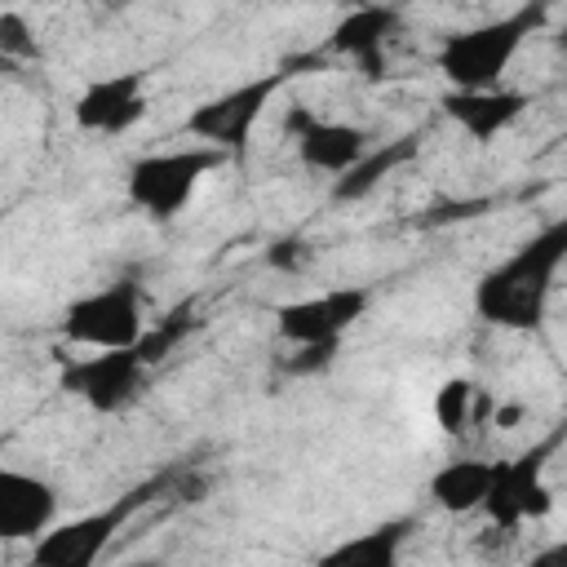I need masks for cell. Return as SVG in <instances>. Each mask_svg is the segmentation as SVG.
I'll list each match as a JSON object with an SVG mask.
<instances>
[{
    "mask_svg": "<svg viewBox=\"0 0 567 567\" xmlns=\"http://www.w3.org/2000/svg\"><path fill=\"white\" fill-rule=\"evenodd\" d=\"M567 266V213L536 226L474 284V315L505 332H536Z\"/></svg>",
    "mask_w": 567,
    "mask_h": 567,
    "instance_id": "6da1fadb",
    "label": "cell"
},
{
    "mask_svg": "<svg viewBox=\"0 0 567 567\" xmlns=\"http://www.w3.org/2000/svg\"><path fill=\"white\" fill-rule=\"evenodd\" d=\"M545 18H549L545 4H523V9H509L478 27L452 31L439 40L434 66L447 80V89H496V84H505V71L514 66L523 40L532 31H540Z\"/></svg>",
    "mask_w": 567,
    "mask_h": 567,
    "instance_id": "7a4b0ae2",
    "label": "cell"
},
{
    "mask_svg": "<svg viewBox=\"0 0 567 567\" xmlns=\"http://www.w3.org/2000/svg\"><path fill=\"white\" fill-rule=\"evenodd\" d=\"M173 332H177V315L164 323V328H151L133 350H93V354H62V377L58 385L66 394H75L89 412H124L142 385H146V372L164 359V350L173 346Z\"/></svg>",
    "mask_w": 567,
    "mask_h": 567,
    "instance_id": "3957f363",
    "label": "cell"
},
{
    "mask_svg": "<svg viewBox=\"0 0 567 567\" xmlns=\"http://www.w3.org/2000/svg\"><path fill=\"white\" fill-rule=\"evenodd\" d=\"M151 332L146 323V292L137 279H111L80 297H71L58 315V337L80 350H133Z\"/></svg>",
    "mask_w": 567,
    "mask_h": 567,
    "instance_id": "277c9868",
    "label": "cell"
},
{
    "mask_svg": "<svg viewBox=\"0 0 567 567\" xmlns=\"http://www.w3.org/2000/svg\"><path fill=\"white\" fill-rule=\"evenodd\" d=\"M372 306V292L363 284H341V288H323V292H306V297H292L284 306H275V332L301 350L306 359L288 363L292 372H306V368H319L328 363L346 332L368 315Z\"/></svg>",
    "mask_w": 567,
    "mask_h": 567,
    "instance_id": "5b68a950",
    "label": "cell"
},
{
    "mask_svg": "<svg viewBox=\"0 0 567 567\" xmlns=\"http://www.w3.org/2000/svg\"><path fill=\"white\" fill-rule=\"evenodd\" d=\"M226 164L221 151L213 146H195V142H182V146H159V151H146L128 164L124 173V195L128 204L151 217V221H173L177 213H186V204L195 199L199 182L208 173H217Z\"/></svg>",
    "mask_w": 567,
    "mask_h": 567,
    "instance_id": "8992f818",
    "label": "cell"
},
{
    "mask_svg": "<svg viewBox=\"0 0 567 567\" xmlns=\"http://www.w3.org/2000/svg\"><path fill=\"white\" fill-rule=\"evenodd\" d=\"M284 80H288V71L279 66V71H270V75L244 80V84H235V89H226V93H213V97L195 102V106L186 111V120H182V137L195 142V146H213V151H221L226 159H239V155L248 151V137H252V128L261 124L270 97L284 89Z\"/></svg>",
    "mask_w": 567,
    "mask_h": 567,
    "instance_id": "52a82bcc",
    "label": "cell"
},
{
    "mask_svg": "<svg viewBox=\"0 0 567 567\" xmlns=\"http://www.w3.org/2000/svg\"><path fill=\"white\" fill-rule=\"evenodd\" d=\"M151 487H137L120 501H111L106 509H89L75 518L53 523L35 545H31V567H97V558L106 554V545L115 540V532L128 523V514L146 501Z\"/></svg>",
    "mask_w": 567,
    "mask_h": 567,
    "instance_id": "ba28073f",
    "label": "cell"
},
{
    "mask_svg": "<svg viewBox=\"0 0 567 567\" xmlns=\"http://www.w3.org/2000/svg\"><path fill=\"white\" fill-rule=\"evenodd\" d=\"M545 456H549V443H540L532 452H518L509 461H496V478H492L483 514L501 532H518L523 523H540L554 509V487L545 478Z\"/></svg>",
    "mask_w": 567,
    "mask_h": 567,
    "instance_id": "9c48e42d",
    "label": "cell"
},
{
    "mask_svg": "<svg viewBox=\"0 0 567 567\" xmlns=\"http://www.w3.org/2000/svg\"><path fill=\"white\" fill-rule=\"evenodd\" d=\"M151 111V93H146V71H111L89 80L75 102H71V124L80 133L93 137H120L128 128H137Z\"/></svg>",
    "mask_w": 567,
    "mask_h": 567,
    "instance_id": "30bf717a",
    "label": "cell"
},
{
    "mask_svg": "<svg viewBox=\"0 0 567 567\" xmlns=\"http://www.w3.org/2000/svg\"><path fill=\"white\" fill-rule=\"evenodd\" d=\"M284 124L297 142V159L310 173H328L332 182L346 177L350 168H359L363 155L372 151L368 133L359 124H346V120H319L315 111H292Z\"/></svg>",
    "mask_w": 567,
    "mask_h": 567,
    "instance_id": "8fae6325",
    "label": "cell"
},
{
    "mask_svg": "<svg viewBox=\"0 0 567 567\" xmlns=\"http://www.w3.org/2000/svg\"><path fill=\"white\" fill-rule=\"evenodd\" d=\"M439 106L470 142L487 146V142H496L501 133H509L527 115L532 97L523 89H509V84H496V89H443Z\"/></svg>",
    "mask_w": 567,
    "mask_h": 567,
    "instance_id": "7c38bea8",
    "label": "cell"
},
{
    "mask_svg": "<svg viewBox=\"0 0 567 567\" xmlns=\"http://www.w3.org/2000/svg\"><path fill=\"white\" fill-rule=\"evenodd\" d=\"M58 518V487L31 470L4 465L0 470V536L35 545Z\"/></svg>",
    "mask_w": 567,
    "mask_h": 567,
    "instance_id": "4fadbf2b",
    "label": "cell"
},
{
    "mask_svg": "<svg viewBox=\"0 0 567 567\" xmlns=\"http://www.w3.org/2000/svg\"><path fill=\"white\" fill-rule=\"evenodd\" d=\"M412 518H385L368 532H350L315 554V567H403V549L412 536Z\"/></svg>",
    "mask_w": 567,
    "mask_h": 567,
    "instance_id": "5bb4252c",
    "label": "cell"
},
{
    "mask_svg": "<svg viewBox=\"0 0 567 567\" xmlns=\"http://www.w3.org/2000/svg\"><path fill=\"white\" fill-rule=\"evenodd\" d=\"M394 27H399V9L363 4V9L346 13V18L332 27L328 49L341 53V58H350L363 75H381V66H385V40H390Z\"/></svg>",
    "mask_w": 567,
    "mask_h": 567,
    "instance_id": "9a60e30c",
    "label": "cell"
},
{
    "mask_svg": "<svg viewBox=\"0 0 567 567\" xmlns=\"http://www.w3.org/2000/svg\"><path fill=\"white\" fill-rule=\"evenodd\" d=\"M492 478H496V461H483V456H452L443 461L434 474H430V501L452 514V518H465V514H483L487 505V492H492Z\"/></svg>",
    "mask_w": 567,
    "mask_h": 567,
    "instance_id": "2e32d148",
    "label": "cell"
},
{
    "mask_svg": "<svg viewBox=\"0 0 567 567\" xmlns=\"http://www.w3.org/2000/svg\"><path fill=\"white\" fill-rule=\"evenodd\" d=\"M416 137H421V133H408V137H399V142H390V146L368 151L359 168H350L346 177L332 182V195H337V199H363L390 168H399V164H408V159L416 155Z\"/></svg>",
    "mask_w": 567,
    "mask_h": 567,
    "instance_id": "e0dca14e",
    "label": "cell"
},
{
    "mask_svg": "<svg viewBox=\"0 0 567 567\" xmlns=\"http://www.w3.org/2000/svg\"><path fill=\"white\" fill-rule=\"evenodd\" d=\"M474 381L470 377H447L434 394H430V416H434V425H439V434H447V439H461L465 430H470V421H474Z\"/></svg>",
    "mask_w": 567,
    "mask_h": 567,
    "instance_id": "ac0fdd59",
    "label": "cell"
},
{
    "mask_svg": "<svg viewBox=\"0 0 567 567\" xmlns=\"http://www.w3.org/2000/svg\"><path fill=\"white\" fill-rule=\"evenodd\" d=\"M0 58H35L31 27L18 9H0Z\"/></svg>",
    "mask_w": 567,
    "mask_h": 567,
    "instance_id": "d6986e66",
    "label": "cell"
},
{
    "mask_svg": "<svg viewBox=\"0 0 567 567\" xmlns=\"http://www.w3.org/2000/svg\"><path fill=\"white\" fill-rule=\"evenodd\" d=\"M523 567H567V536H558V540L540 545Z\"/></svg>",
    "mask_w": 567,
    "mask_h": 567,
    "instance_id": "ffe728a7",
    "label": "cell"
},
{
    "mask_svg": "<svg viewBox=\"0 0 567 567\" xmlns=\"http://www.w3.org/2000/svg\"><path fill=\"white\" fill-rule=\"evenodd\" d=\"M554 44H558V53H567V22L554 31Z\"/></svg>",
    "mask_w": 567,
    "mask_h": 567,
    "instance_id": "44dd1931",
    "label": "cell"
},
{
    "mask_svg": "<svg viewBox=\"0 0 567 567\" xmlns=\"http://www.w3.org/2000/svg\"><path fill=\"white\" fill-rule=\"evenodd\" d=\"M128 567H155V563H128Z\"/></svg>",
    "mask_w": 567,
    "mask_h": 567,
    "instance_id": "7402d4cb",
    "label": "cell"
}]
</instances>
